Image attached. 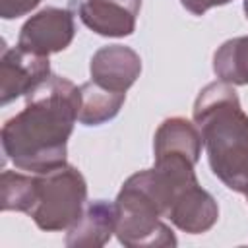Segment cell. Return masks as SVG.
I'll list each match as a JSON object with an SVG mask.
<instances>
[{"label":"cell","mask_w":248,"mask_h":248,"mask_svg":"<svg viewBox=\"0 0 248 248\" xmlns=\"http://www.w3.org/2000/svg\"><path fill=\"white\" fill-rule=\"evenodd\" d=\"M78 112L79 87L50 74L25 95L23 110L4 122L0 138L6 159L33 174L64 165Z\"/></svg>","instance_id":"obj_1"},{"label":"cell","mask_w":248,"mask_h":248,"mask_svg":"<svg viewBox=\"0 0 248 248\" xmlns=\"http://www.w3.org/2000/svg\"><path fill=\"white\" fill-rule=\"evenodd\" d=\"M211 172L232 192L248 194V114L234 87L227 81L207 83L192 108Z\"/></svg>","instance_id":"obj_2"},{"label":"cell","mask_w":248,"mask_h":248,"mask_svg":"<svg viewBox=\"0 0 248 248\" xmlns=\"http://www.w3.org/2000/svg\"><path fill=\"white\" fill-rule=\"evenodd\" d=\"M116 229L120 244L128 248H169L176 246V236L163 223L167 203L151 169L128 176L114 200Z\"/></svg>","instance_id":"obj_3"},{"label":"cell","mask_w":248,"mask_h":248,"mask_svg":"<svg viewBox=\"0 0 248 248\" xmlns=\"http://www.w3.org/2000/svg\"><path fill=\"white\" fill-rule=\"evenodd\" d=\"M37 196L27 215L41 231H68L83 213L87 202V182L83 174L64 163L52 170L35 174Z\"/></svg>","instance_id":"obj_4"},{"label":"cell","mask_w":248,"mask_h":248,"mask_svg":"<svg viewBox=\"0 0 248 248\" xmlns=\"http://www.w3.org/2000/svg\"><path fill=\"white\" fill-rule=\"evenodd\" d=\"M74 35L76 23L72 10L46 6L21 25L17 46L39 56H48L68 48Z\"/></svg>","instance_id":"obj_5"},{"label":"cell","mask_w":248,"mask_h":248,"mask_svg":"<svg viewBox=\"0 0 248 248\" xmlns=\"http://www.w3.org/2000/svg\"><path fill=\"white\" fill-rule=\"evenodd\" d=\"M50 74L48 56H39L19 46H4L0 54V105L4 107L17 97L29 95Z\"/></svg>","instance_id":"obj_6"},{"label":"cell","mask_w":248,"mask_h":248,"mask_svg":"<svg viewBox=\"0 0 248 248\" xmlns=\"http://www.w3.org/2000/svg\"><path fill=\"white\" fill-rule=\"evenodd\" d=\"M81 23L101 37H128L136 31L141 0H72Z\"/></svg>","instance_id":"obj_7"},{"label":"cell","mask_w":248,"mask_h":248,"mask_svg":"<svg viewBox=\"0 0 248 248\" xmlns=\"http://www.w3.org/2000/svg\"><path fill=\"white\" fill-rule=\"evenodd\" d=\"M89 74L101 87L126 93L141 74V58L126 45H107L91 56Z\"/></svg>","instance_id":"obj_8"},{"label":"cell","mask_w":248,"mask_h":248,"mask_svg":"<svg viewBox=\"0 0 248 248\" xmlns=\"http://www.w3.org/2000/svg\"><path fill=\"white\" fill-rule=\"evenodd\" d=\"M167 219L182 232L202 234L217 223L219 205L215 198L200 186V182H194L174 196Z\"/></svg>","instance_id":"obj_9"},{"label":"cell","mask_w":248,"mask_h":248,"mask_svg":"<svg viewBox=\"0 0 248 248\" xmlns=\"http://www.w3.org/2000/svg\"><path fill=\"white\" fill-rule=\"evenodd\" d=\"M202 136L196 124L182 116H170L163 120L153 138V157H180L190 163H198L202 155Z\"/></svg>","instance_id":"obj_10"},{"label":"cell","mask_w":248,"mask_h":248,"mask_svg":"<svg viewBox=\"0 0 248 248\" xmlns=\"http://www.w3.org/2000/svg\"><path fill=\"white\" fill-rule=\"evenodd\" d=\"M116 229V207L114 202L95 200L85 205L81 217L68 229L66 246H105Z\"/></svg>","instance_id":"obj_11"},{"label":"cell","mask_w":248,"mask_h":248,"mask_svg":"<svg viewBox=\"0 0 248 248\" xmlns=\"http://www.w3.org/2000/svg\"><path fill=\"white\" fill-rule=\"evenodd\" d=\"M126 101V93H116L101 87L95 81L79 85V112L78 120L83 126H101L112 120Z\"/></svg>","instance_id":"obj_12"},{"label":"cell","mask_w":248,"mask_h":248,"mask_svg":"<svg viewBox=\"0 0 248 248\" xmlns=\"http://www.w3.org/2000/svg\"><path fill=\"white\" fill-rule=\"evenodd\" d=\"M213 72L231 85H248V35L232 37L215 50Z\"/></svg>","instance_id":"obj_13"},{"label":"cell","mask_w":248,"mask_h":248,"mask_svg":"<svg viewBox=\"0 0 248 248\" xmlns=\"http://www.w3.org/2000/svg\"><path fill=\"white\" fill-rule=\"evenodd\" d=\"M37 196L35 174H23L17 170H4L0 176V205L2 211L27 213Z\"/></svg>","instance_id":"obj_14"},{"label":"cell","mask_w":248,"mask_h":248,"mask_svg":"<svg viewBox=\"0 0 248 248\" xmlns=\"http://www.w3.org/2000/svg\"><path fill=\"white\" fill-rule=\"evenodd\" d=\"M43 0H0V17L2 19H16L27 16L35 10Z\"/></svg>","instance_id":"obj_15"},{"label":"cell","mask_w":248,"mask_h":248,"mask_svg":"<svg viewBox=\"0 0 248 248\" xmlns=\"http://www.w3.org/2000/svg\"><path fill=\"white\" fill-rule=\"evenodd\" d=\"M231 0H180L182 8L188 10L190 14L194 16H203L207 10L215 8V6H225L229 4Z\"/></svg>","instance_id":"obj_16"},{"label":"cell","mask_w":248,"mask_h":248,"mask_svg":"<svg viewBox=\"0 0 248 248\" xmlns=\"http://www.w3.org/2000/svg\"><path fill=\"white\" fill-rule=\"evenodd\" d=\"M244 14H246V19H248V0H244Z\"/></svg>","instance_id":"obj_17"},{"label":"cell","mask_w":248,"mask_h":248,"mask_svg":"<svg viewBox=\"0 0 248 248\" xmlns=\"http://www.w3.org/2000/svg\"><path fill=\"white\" fill-rule=\"evenodd\" d=\"M246 200H248V194H246Z\"/></svg>","instance_id":"obj_18"}]
</instances>
